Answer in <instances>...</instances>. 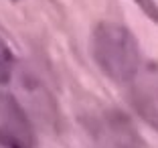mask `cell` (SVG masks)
<instances>
[{
  "label": "cell",
  "instance_id": "cell-4",
  "mask_svg": "<svg viewBox=\"0 0 158 148\" xmlns=\"http://www.w3.org/2000/svg\"><path fill=\"white\" fill-rule=\"evenodd\" d=\"M134 85L136 110L150 122L158 126V65L140 67L136 77L130 81Z\"/></svg>",
  "mask_w": 158,
  "mask_h": 148
},
{
  "label": "cell",
  "instance_id": "cell-2",
  "mask_svg": "<svg viewBox=\"0 0 158 148\" xmlns=\"http://www.w3.org/2000/svg\"><path fill=\"white\" fill-rule=\"evenodd\" d=\"M87 132L93 148H142L140 134L118 110H103L91 116Z\"/></svg>",
  "mask_w": 158,
  "mask_h": 148
},
{
  "label": "cell",
  "instance_id": "cell-3",
  "mask_svg": "<svg viewBox=\"0 0 158 148\" xmlns=\"http://www.w3.org/2000/svg\"><path fill=\"white\" fill-rule=\"evenodd\" d=\"M0 148H35V130L12 95L0 93Z\"/></svg>",
  "mask_w": 158,
  "mask_h": 148
},
{
  "label": "cell",
  "instance_id": "cell-1",
  "mask_svg": "<svg viewBox=\"0 0 158 148\" xmlns=\"http://www.w3.org/2000/svg\"><path fill=\"white\" fill-rule=\"evenodd\" d=\"M91 55L103 75L116 83H130L140 65V45L130 28L118 23H99L91 37Z\"/></svg>",
  "mask_w": 158,
  "mask_h": 148
},
{
  "label": "cell",
  "instance_id": "cell-5",
  "mask_svg": "<svg viewBox=\"0 0 158 148\" xmlns=\"http://www.w3.org/2000/svg\"><path fill=\"white\" fill-rule=\"evenodd\" d=\"M12 71H14V57L12 51L8 49L2 39H0V85H4L10 81L12 77Z\"/></svg>",
  "mask_w": 158,
  "mask_h": 148
},
{
  "label": "cell",
  "instance_id": "cell-6",
  "mask_svg": "<svg viewBox=\"0 0 158 148\" xmlns=\"http://www.w3.org/2000/svg\"><path fill=\"white\" fill-rule=\"evenodd\" d=\"M134 4L138 6L150 20L158 23V2L156 0H134Z\"/></svg>",
  "mask_w": 158,
  "mask_h": 148
}]
</instances>
